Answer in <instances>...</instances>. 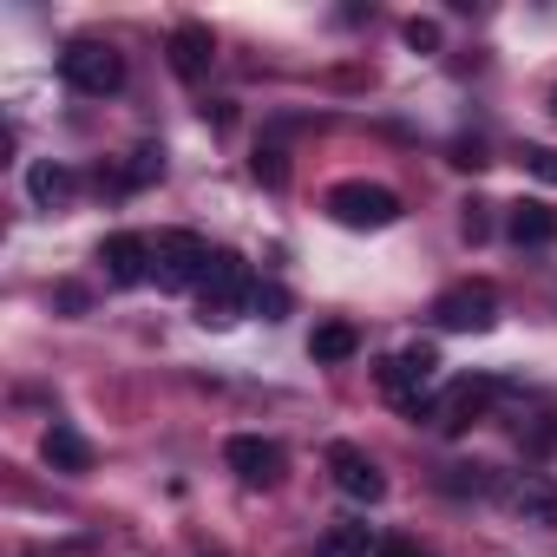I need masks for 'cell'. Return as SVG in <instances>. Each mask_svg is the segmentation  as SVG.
<instances>
[{
    "label": "cell",
    "mask_w": 557,
    "mask_h": 557,
    "mask_svg": "<svg viewBox=\"0 0 557 557\" xmlns=\"http://www.w3.org/2000/svg\"><path fill=\"white\" fill-rule=\"evenodd\" d=\"M256 275H249V262L236 256V249H216V262H210V275H203V289H197V322L203 329H230V322H243L249 309H256Z\"/></svg>",
    "instance_id": "obj_1"
},
{
    "label": "cell",
    "mask_w": 557,
    "mask_h": 557,
    "mask_svg": "<svg viewBox=\"0 0 557 557\" xmlns=\"http://www.w3.org/2000/svg\"><path fill=\"white\" fill-rule=\"evenodd\" d=\"M210 262H216V249L197 236V230H164L158 243H151V283L158 289H203V275H210Z\"/></svg>",
    "instance_id": "obj_2"
},
{
    "label": "cell",
    "mask_w": 557,
    "mask_h": 557,
    "mask_svg": "<svg viewBox=\"0 0 557 557\" xmlns=\"http://www.w3.org/2000/svg\"><path fill=\"white\" fill-rule=\"evenodd\" d=\"M433 374H440V348H433V342H407L400 355H387V361L374 368L381 394H394V400H400V407H407L413 420H420V413H433V407L420 400V394L433 387Z\"/></svg>",
    "instance_id": "obj_3"
},
{
    "label": "cell",
    "mask_w": 557,
    "mask_h": 557,
    "mask_svg": "<svg viewBox=\"0 0 557 557\" xmlns=\"http://www.w3.org/2000/svg\"><path fill=\"white\" fill-rule=\"evenodd\" d=\"M60 79H66L73 92H86V99H112V92L125 86V53L106 47V40H73V47L60 53Z\"/></svg>",
    "instance_id": "obj_4"
},
{
    "label": "cell",
    "mask_w": 557,
    "mask_h": 557,
    "mask_svg": "<svg viewBox=\"0 0 557 557\" xmlns=\"http://www.w3.org/2000/svg\"><path fill=\"white\" fill-rule=\"evenodd\" d=\"M329 216H335V223H348V230H387V223L400 216V197H394L387 184L348 177V184H335V190H329Z\"/></svg>",
    "instance_id": "obj_5"
},
{
    "label": "cell",
    "mask_w": 557,
    "mask_h": 557,
    "mask_svg": "<svg viewBox=\"0 0 557 557\" xmlns=\"http://www.w3.org/2000/svg\"><path fill=\"white\" fill-rule=\"evenodd\" d=\"M433 322L446 335H485L498 322V289L492 283H453L440 302H433Z\"/></svg>",
    "instance_id": "obj_6"
},
{
    "label": "cell",
    "mask_w": 557,
    "mask_h": 557,
    "mask_svg": "<svg viewBox=\"0 0 557 557\" xmlns=\"http://www.w3.org/2000/svg\"><path fill=\"white\" fill-rule=\"evenodd\" d=\"M492 394H498V381L492 374H459L446 394H440V407H433V426L440 433H466L485 407H492Z\"/></svg>",
    "instance_id": "obj_7"
},
{
    "label": "cell",
    "mask_w": 557,
    "mask_h": 557,
    "mask_svg": "<svg viewBox=\"0 0 557 557\" xmlns=\"http://www.w3.org/2000/svg\"><path fill=\"white\" fill-rule=\"evenodd\" d=\"M329 472H335V485H342L355 505H381V498H387V472H381L361 446H348V440L329 446Z\"/></svg>",
    "instance_id": "obj_8"
},
{
    "label": "cell",
    "mask_w": 557,
    "mask_h": 557,
    "mask_svg": "<svg viewBox=\"0 0 557 557\" xmlns=\"http://www.w3.org/2000/svg\"><path fill=\"white\" fill-rule=\"evenodd\" d=\"M223 459H230V472L243 479V485H275V479H283V446H275V440H262V433H236L230 446H223Z\"/></svg>",
    "instance_id": "obj_9"
},
{
    "label": "cell",
    "mask_w": 557,
    "mask_h": 557,
    "mask_svg": "<svg viewBox=\"0 0 557 557\" xmlns=\"http://www.w3.org/2000/svg\"><path fill=\"white\" fill-rule=\"evenodd\" d=\"M99 262H106V275H112L119 289H138V283H151V236L112 230V236L99 243Z\"/></svg>",
    "instance_id": "obj_10"
},
{
    "label": "cell",
    "mask_w": 557,
    "mask_h": 557,
    "mask_svg": "<svg viewBox=\"0 0 557 557\" xmlns=\"http://www.w3.org/2000/svg\"><path fill=\"white\" fill-rule=\"evenodd\" d=\"M164 53H171V73H177L184 86H197V79L210 73V60H216V40H210V27H203V21H184V27H171Z\"/></svg>",
    "instance_id": "obj_11"
},
{
    "label": "cell",
    "mask_w": 557,
    "mask_h": 557,
    "mask_svg": "<svg viewBox=\"0 0 557 557\" xmlns=\"http://www.w3.org/2000/svg\"><path fill=\"white\" fill-rule=\"evenodd\" d=\"M505 505H511L524 524H537V531H557V479H544V472H524L518 485H505Z\"/></svg>",
    "instance_id": "obj_12"
},
{
    "label": "cell",
    "mask_w": 557,
    "mask_h": 557,
    "mask_svg": "<svg viewBox=\"0 0 557 557\" xmlns=\"http://www.w3.org/2000/svg\"><path fill=\"white\" fill-rule=\"evenodd\" d=\"M505 230H511V243H518V249H550V243H557V210H550V203H537V197H524V203H511Z\"/></svg>",
    "instance_id": "obj_13"
},
{
    "label": "cell",
    "mask_w": 557,
    "mask_h": 557,
    "mask_svg": "<svg viewBox=\"0 0 557 557\" xmlns=\"http://www.w3.org/2000/svg\"><path fill=\"white\" fill-rule=\"evenodd\" d=\"M40 453H47V466H53V472H92V440H86L79 426H66V420H53V426H47Z\"/></svg>",
    "instance_id": "obj_14"
},
{
    "label": "cell",
    "mask_w": 557,
    "mask_h": 557,
    "mask_svg": "<svg viewBox=\"0 0 557 557\" xmlns=\"http://www.w3.org/2000/svg\"><path fill=\"white\" fill-rule=\"evenodd\" d=\"M27 197H34V203H47V210H53V203H66V197H73V171H66V164H53V158L27 164Z\"/></svg>",
    "instance_id": "obj_15"
},
{
    "label": "cell",
    "mask_w": 557,
    "mask_h": 557,
    "mask_svg": "<svg viewBox=\"0 0 557 557\" xmlns=\"http://www.w3.org/2000/svg\"><path fill=\"white\" fill-rule=\"evenodd\" d=\"M355 348H361V335H355L348 322H322V329L309 335V361H322V368H335V361H355Z\"/></svg>",
    "instance_id": "obj_16"
},
{
    "label": "cell",
    "mask_w": 557,
    "mask_h": 557,
    "mask_svg": "<svg viewBox=\"0 0 557 557\" xmlns=\"http://www.w3.org/2000/svg\"><path fill=\"white\" fill-rule=\"evenodd\" d=\"M440 492H453V498H492L498 479H492L485 466H446V472H440Z\"/></svg>",
    "instance_id": "obj_17"
},
{
    "label": "cell",
    "mask_w": 557,
    "mask_h": 557,
    "mask_svg": "<svg viewBox=\"0 0 557 557\" xmlns=\"http://www.w3.org/2000/svg\"><path fill=\"white\" fill-rule=\"evenodd\" d=\"M368 550H381V544H374V531L361 518H342L329 531V544H322V557H368Z\"/></svg>",
    "instance_id": "obj_18"
},
{
    "label": "cell",
    "mask_w": 557,
    "mask_h": 557,
    "mask_svg": "<svg viewBox=\"0 0 557 557\" xmlns=\"http://www.w3.org/2000/svg\"><path fill=\"white\" fill-rule=\"evenodd\" d=\"M158 171H164V151H158V145H138V151H132V164L119 171V190H138V184H151Z\"/></svg>",
    "instance_id": "obj_19"
},
{
    "label": "cell",
    "mask_w": 557,
    "mask_h": 557,
    "mask_svg": "<svg viewBox=\"0 0 557 557\" xmlns=\"http://www.w3.org/2000/svg\"><path fill=\"white\" fill-rule=\"evenodd\" d=\"M256 177H262L269 190H283V184H289V164H283V151H275V145L256 151Z\"/></svg>",
    "instance_id": "obj_20"
},
{
    "label": "cell",
    "mask_w": 557,
    "mask_h": 557,
    "mask_svg": "<svg viewBox=\"0 0 557 557\" xmlns=\"http://www.w3.org/2000/svg\"><path fill=\"white\" fill-rule=\"evenodd\" d=\"M256 315H262V322H283V315H289V289H283V283H262V289H256Z\"/></svg>",
    "instance_id": "obj_21"
},
{
    "label": "cell",
    "mask_w": 557,
    "mask_h": 557,
    "mask_svg": "<svg viewBox=\"0 0 557 557\" xmlns=\"http://www.w3.org/2000/svg\"><path fill=\"white\" fill-rule=\"evenodd\" d=\"M459 230H466V243H485L492 236V216H485V203L472 197V203H459Z\"/></svg>",
    "instance_id": "obj_22"
},
{
    "label": "cell",
    "mask_w": 557,
    "mask_h": 557,
    "mask_svg": "<svg viewBox=\"0 0 557 557\" xmlns=\"http://www.w3.org/2000/svg\"><path fill=\"white\" fill-rule=\"evenodd\" d=\"M407 47L413 53H433L440 47V21H407Z\"/></svg>",
    "instance_id": "obj_23"
},
{
    "label": "cell",
    "mask_w": 557,
    "mask_h": 557,
    "mask_svg": "<svg viewBox=\"0 0 557 557\" xmlns=\"http://www.w3.org/2000/svg\"><path fill=\"white\" fill-rule=\"evenodd\" d=\"M524 171H537L544 184H557V151H550V145H531V151H524Z\"/></svg>",
    "instance_id": "obj_24"
},
{
    "label": "cell",
    "mask_w": 557,
    "mask_h": 557,
    "mask_svg": "<svg viewBox=\"0 0 557 557\" xmlns=\"http://www.w3.org/2000/svg\"><path fill=\"white\" fill-rule=\"evenodd\" d=\"M453 164H459V171H479V164H485V145H479V138H472V145L459 138V145H453Z\"/></svg>",
    "instance_id": "obj_25"
},
{
    "label": "cell",
    "mask_w": 557,
    "mask_h": 557,
    "mask_svg": "<svg viewBox=\"0 0 557 557\" xmlns=\"http://www.w3.org/2000/svg\"><path fill=\"white\" fill-rule=\"evenodd\" d=\"M374 557H426V550H420V544H413V537H387V544H381V550H374Z\"/></svg>",
    "instance_id": "obj_26"
},
{
    "label": "cell",
    "mask_w": 557,
    "mask_h": 557,
    "mask_svg": "<svg viewBox=\"0 0 557 557\" xmlns=\"http://www.w3.org/2000/svg\"><path fill=\"white\" fill-rule=\"evenodd\" d=\"M60 309L79 315V309H86V289H79V283H60Z\"/></svg>",
    "instance_id": "obj_27"
},
{
    "label": "cell",
    "mask_w": 557,
    "mask_h": 557,
    "mask_svg": "<svg viewBox=\"0 0 557 557\" xmlns=\"http://www.w3.org/2000/svg\"><path fill=\"white\" fill-rule=\"evenodd\" d=\"M550 112H557V92H550Z\"/></svg>",
    "instance_id": "obj_28"
}]
</instances>
